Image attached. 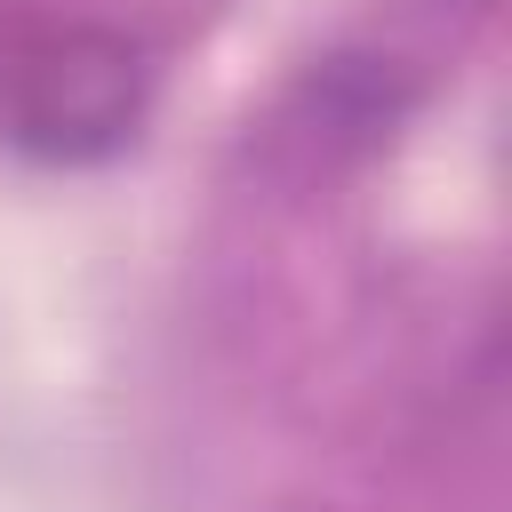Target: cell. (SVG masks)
Masks as SVG:
<instances>
[{
	"label": "cell",
	"mask_w": 512,
	"mask_h": 512,
	"mask_svg": "<svg viewBox=\"0 0 512 512\" xmlns=\"http://www.w3.org/2000/svg\"><path fill=\"white\" fill-rule=\"evenodd\" d=\"M144 120V48L104 24L48 32L16 88H8V136L40 160H104Z\"/></svg>",
	"instance_id": "1"
}]
</instances>
